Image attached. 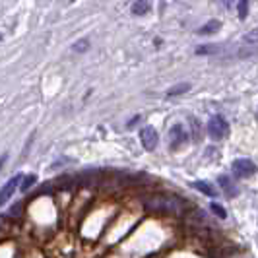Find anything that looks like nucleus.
I'll return each instance as SVG.
<instances>
[{
	"instance_id": "1",
	"label": "nucleus",
	"mask_w": 258,
	"mask_h": 258,
	"mask_svg": "<svg viewBox=\"0 0 258 258\" xmlns=\"http://www.w3.org/2000/svg\"><path fill=\"white\" fill-rule=\"evenodd\" d=\"M231 169H233V175H235L237 179H248V177H254V175H256V171H258V167L254 165V161H250V159H246V157L235 159Z\"/></svg>"
},
{
	"instance_id": "2",
	"label": "nucleus",
	"mask_w": 258,
	"mask_h": 258,
	"mask_svg": "<svg viewBox=\"0 0 258 258\" xmlns=\"http://www.w3.org/2000/svg\"><path fill=\"white\" fill-rule=\"evenodd\" d=\"M227 130H229V124H227V120H225L223 116L216 115L208 120V134H210L214 140H221V138L227 134Z\"/></svg>"
},
{
	"instance_id": "3",
	"label": "nucleus",
	"mask_w": 258,
	"mask_h": 258,
	"mask_svg": "<svg viewBox=\"0 0 258 258\" xmlns=\"http://www.w3.org/2000/svg\"><path fill=\"white\" fill-rule=\"evenodd\" d=\"M186 140H188V132L184 130V126L182 124H173L169 130V146L173 150H177L182 144H186Z\"/></svg>"
},
{
	"instance_id": "4",
	"label": "nucleus",
	"mask_w": 258,
	"mask_h": 258,
	"mask_svg": "<svg viewBox=\"0 0 258 258\" xmlns=\"http://www.w3.org/2000/svg\"><path fill=\"white\" fill-rule=\"evenodd\" d=\"M140 140H142V146L148 152H154L157 148V132H155L154 126H144L140 130Z\"/></svg>"
},
{
	"instance_id": "5",
	"label": "nucleus",
	"mask_w": 258,
	"mask_h": 258,
	"mask_svg": "<svg viewBox=\"0 0 258 258\" xmlns=\"http://www.w3.org/2000/svg\"><path fill=\"white\" fill-rule=\"evenodd\" d=\"M22 181H24V177H22V175H16V177H12L10 181L4 184V188H2V194H0V204H6V202L10 200V196L14 194L16 186H22V184H20Z\"/></svg>"
},
{
	"instance_id": "6",
	"label": "nucleus",
	"mask_w": 258,
	"mask_h": 258,
	"mask_svg": "<svg viewBox=\"0 0 258 258\" xmlns=\"http://www.w3.org/2000/svg\"><path fill=\"white\" fill-rule=\"evenodd\" d=\"M192 186L196 190H200V192H204L206 196H210V198H216V194H218V190H216L208 181H196V182H192Z\"/></svg>"
},
{
	"instance_id": "7",
	"label": "nucleus",
	"mask_w": 258,
	"mask_h": 258,
	"mask_svg": "<svg viewBox=\"0 0 258 258\" xmlns=\"http://www.w3.org/2000/svg\"><path fill=\"white\" fill-rule=\"evenodd\" d=\"M218 182L221 184V188H223V192L227 194V196H237V188H235V184L231 182L229 177H225V175H221Z\"/></svg>"
},
{
	"instance_id": "8",
	"label": "nucleus",
	"mask_w": 258,
	"mask_h": 258,
	"mask_svg": "<svg viewBox=\"0 0 258 258\" xmlns=\"http://www.w3.org/2000/svg\"><path fill=\"white\" fill-rule=\"evenodd\" d=\"M220 27H221V22H220V20H212V22L204 24L202 27H198V33H200V35H210V33L218 31Z\"/></svg>"
},
{
	"instance_id": "9",
	"label": "nucleus",
	"mask_w": 258,
	"mask_h": 258,
	"mask_svg": "<svg viewBox=\"0 0 258 258\" xmlns=\"http://www.w3.org/2000/svg\"><path fill=\"white\" fill-rule=\"evenodd\" d=\"M223 49L225 47H221V45H202L196 49V54H220L223 52Z\"/></svg>"
},
{
	"instance_id": "10",
	"label": "nucleus",
	"mask_w": 258,
	"mask_h": 258,
	"mask_svg": "<svg viewBox=\"0 0 258 258\" xmlns=\"http://www.w3.org/2000/svg\"><path fill=\"white\" fill-rule=\"evenodd\" d=\"M188 90H190V84H177V86H173V88L167 90V97H177V95L186 93Z\"/></svg>"
},
{
	"instance_id": "11",
	"label": "nucleus",
	"mask_w": 258,
	"mask_h": 258,
	"mask_svg": "<svg viewBox=\"0 0 258 258\" xmlns=\"http://www.w3.org/2000/svg\"><path fill=\"white\" fill-rule=\"evenodd\" d=\"M130 10H132L134 16H144V14L150 12V4H148V2H144V0H140V2H134Z\"/></svg>"
},
{
	"instance_id": "12",
	"label": "nucleus",
	"mask_w": 258,
	"mask_h": 258,
	"mask_svg": "<svg viewBox=\"0 0 258 258\" xmlns=\"http://www.w3.org/2000/svg\"><path fill=\"white\" fill-rule=\"evenodd\" d=\"M245 45H258V27H254L252 31H248L245 37H243Z\"/></svg>"
},
{
	"instance_id": "13",
	"label": "nucleus",
	"mask_w": 258,
	"mask_h": 258,
	"mask_svg": "<svg viewBox=\"0 0 258 258\" xmlns=\"http://www.w3.org/2000/svg\"><path fill=\"white\" fill-rule=\"evenodd\" d=\"M35 182H37V177H35V175H27L26 179L22 181V186H20V188H22L24 192H27V190H29V188H31Z\"/></svg>"
},
{
	"instance_id": "14",
	"label": "nucleus",
	"mask_w": 258,
	"mask_h": 258,
	"mask_svg": "<svg viewBox=\"0 0 258 258\" xmlns=\"http://www.w3.org/2000/svg\"><path fill=\"white\" fill-rule=\"evenodd\" d=\"M88 47H90V41H88V39L76 41V43L72 45V49H74L76 52H86V51H88Z\"/></svg>"
},
{
	"instance_id": "15",
	"label": "nucleus",
	"mask_w": 258,
	"mask_h": 258,
	"mask_svg": "<svg viewBox=\"0 0 258 258\" xmlns=\"http://www.w3.org/2000/svg\"><path fill=\"white\" fill-rule=\"evenodd\" d=\"M212 212L220 218V220H225L227 218V212H225V208L220 206V204H216V202H212Z\"/></svg>"
},
{
	"instance_id": "16",
	"label": "nucleus",
	"mask_w": 258,
	"mask_h": 258,
	"mask_svg": "<svg viewBox=\"0 0 258 258\" xmlns=\"http://www.w3.org/2000/svg\"><path fill=\"white\" fill-rule=\"evenodd\" d=\"M237 10H239V18H241V20H245L246 14H248V4H246L245 0H241V2L237 4Z\"/></svg>"
},
{
	"instance_id": "17",
	"label": "nucleus",
	"mask_w": 258,
	"mask_h": 258,
	"mask_svg": "<svg viewBox=\"0 0 258 258\" xmlns=\"http://www.w3.org/2000/svg\"><path fill=\"white\" fill-rule=\"evenodd\" d=\"M20 212H22V204L12 206V210H10V214H12V216H20Z\"/></svg>"
},
{
	"instance_id": "18",
	"label": "nucleus",
	"mask_w": 258,
	"mask_h": 258,
	"mask_svg": "<svg viewBox=\"0 0 258 258\" xmlns=\"http://www.w3.org/2000/svg\"><path fill=\"white\" fill-rule=\"evenodd\" d=\"M138 120H142V116H140V115H138V116H134V118H132V120H130V122H128V126H130V128H132V126H134V124H136Z\"/></svg>"
}]
</instances>
